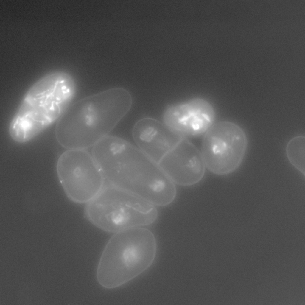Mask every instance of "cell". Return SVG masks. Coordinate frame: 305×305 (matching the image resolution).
Here are the masks:
<instances>
[{
  "instance_id": "obj_2",
  "label": "cell",
  "mask_w": 305,
  "mask_h": 305,
  "mask_svg": "<svg viewBox=\"0 0 305 305\" xmlns=\"http://www.w3.org/2000/svg\"><path fill=\"white\" fill-rule=\"evenodd\" d=\"M75 91L74 80L65 72L54 71L41 77L26 92L11 120V137L19 143L32 139L61 116Z\"/></svg>"
},
{
  "instance_id": "obj_6",
  "label": "cell",
  "mask_w": 305,
  "mask_h": 305,
  "mask_svg": "<svg viewBox=\"0 0 305 305\" xmlns=\"http://www.w3.org/2000/svg\"><path fill=\"white\" fill-rule=\"evenodd\" d=\"M56 171L65 192L72 201L87 203L101 191L105 178L92 154L82 150H69L59 158Z\"/></svg>"
},
{
  "instance_id": "obj_3",
  "label": "cell",
  "mask_w": 305,
  "mask_h": 305,
  "mask_svg": "<svg viewBox=\"0 0 305 305\" xmlns=\"http://www.w3.org/2000/svg\"><path fill=\"white\" fill-rule=\"evenodd\" d=\"M101 166L110 184L153 205L163 201L171 188V180L158 164L124 139L108 149Z\"/></svg>"
},
{
  "instance_id": "obj_5",
  "label": "cell",
  "mask_w": 305,
  "mask_h": 305,
  "mask_svg": "<svg viewBox=\"0 0 305 305\" xmlns=\"http://www.w3.org/2000/svg\"><path fill=\"white\" fill-rule=\"evenodd\" d=\"M87 203L85 214L87 219L108 232L149 225L158 216L155 206L108 183Z\"/></svg>"
},
{
  "instance_id": "obj_8",
  "label": "cell",
  "mask_w": 305,
  "mask_h": 305,
  "mask_svg": "<svg viewBox=\"0 0 305 305\" xmlns=\"http://www.w3.org/2000/svg\"><path fill=\"white\" fill-rule=\"evenodd\" d=\"M215 112L206 100L194 98L169 105L163 115V123L183 137L202 135L213 124Z\"/></svg>"
},
{
  "instance_id": "obj_7",
  "label": "cell",
  "mask_w": 305,
  "mask_h": 305,
  "mask_svg": "<svg viewBox=\"0 0 305 305\" xmlns=\"http://www.w3.org/2000/svg\"><path fill=\"white\" fill-rule=\"evenodd\" d=\"M247 145L245 133L236 124L223 121L213 124L205 133L202 143L206 166L218 175L234 172L240 166Z\"/></svg>"
},
{
  "instance_id": "obj_11",
  "label": "cell",
  "mask_w": 305,
  "mask_h": 305,
  "mask_svg": "<svg viewBox=\"0 0 305 305\" xmlns=\"http://www.w3.org/2000/svg\"><path fill=\"white\" fill-rule=\"evenodd\" d=\"M305 137L299 136L291 139L286 147L287 158L292 166L305 175Z\"/></svg>"
},
{
  "instance_id": "obj_10",
  "label": "cell",
  "mask_w": 305,
  "mask_h": 305,
  "mask_svg": "<svg viewBox=\"0 0 305 305\" xmlns=\"http://www.w3.org/2000/svg\"><path fill=\"white\" fill-rule=\"evenodd\" d=\"M132 135L139 148L158 164L184 138L163 123L151 118L138 121L133 127Z\"/></svg>"
},
{
  "instance_id": "obj_4",
  "label": "cell",
  "mask_w": 305,
  "mask_h": 305,
  "mask_svg": "<svg viewBox=\"0 0 305 305\" xmlns=\"http://www.w3.org/2000/svg\"><path fill=\"white\" fill-rule=\"evenodd\" d=\"M157 245L150 230L139 227L115 233L106 244L97 270V278L104 288L118 287L133 279L152 263Z\"/></svg>"
},
{
  "instance_id": "obj_9",
  "label": "cell",
  "mask_w": 305,
  "mask_h": 305,
  "mask_svg": "<svg viewBox=\"0 0 305 305\" xmlns=\"http://www.w3.org/2000/svg\"><path fill=\"white\" fill-rule=\"evenodd\" d=\"M158 164L174 183L182 186L197 183L205 173L201 153L186 138L182 139Z\"/></svg>"
},
{
  "instance_id": "obj_1",
  "label": "cell",
  "mask_w": 305,
  "mask_h": 305,
  "mask_svg": "<svg viewBox=\"0 0 305 305\" xmlns=\"http://www.w3.org/2000/svg\"><path fill=\"white\" fill-rule=\"evenodd\" d=\"M131 96L126 89L111 88L71 105L58 120L57 140L69 150L93 147L115 127L130 110Z\"/></svg>"
}]
</instances>
